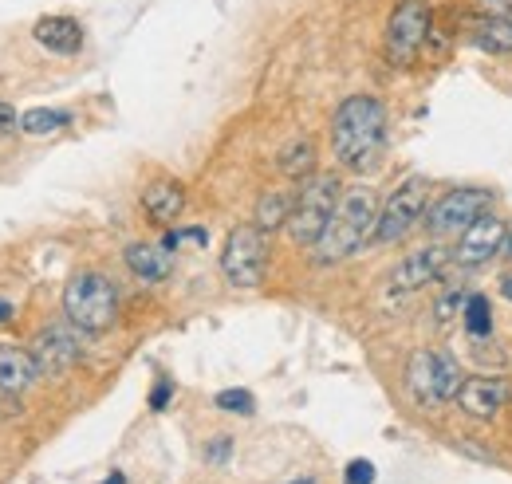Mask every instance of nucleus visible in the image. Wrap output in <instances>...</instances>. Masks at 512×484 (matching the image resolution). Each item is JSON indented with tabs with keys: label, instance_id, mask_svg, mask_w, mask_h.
Here are the masks:
<instances>
[{
	"label": "nucleus",
	"instance_id": "1",
	"mask_svg": "<svg viewBox=\"0 0 512 484\" xmlns=\"http://www.w3.org/2000/svg\"><path fill=\"white\" fill-rule=\"evenodd\" d=\"M386 146V107L375 95H347L331 115V154L343 170L367 174Z\"/></svg>",
	"mask_w": 512,
	"mask_h": 484
},
{
	"label": "nucleus",
	"instance_id": "2",
	"mask_svg": "<svg viewBox=\"0 0 512 484\" xmlns=\"http://www.w3.org/2000/svg\"><path fill=\"white\" fill-rule=\"evenodd\" d=\"M375 225H379V197H375V189H367V185L343 189V197H339L323 237L312 248V260L320 268L351 260L363 244L375 241Z\"/></svg>",
	"mask_w": 512,
	"mask_h": 484
},
{
	"label": "nucleus",
	"instance_id": "3",
	"mask_svg": "<svg viewBox=\"0 0 512 484\" xmlns=\"http://www.w3.org/2000/svg\"><path fill=\"white\" fill-rule=\"evenodd\" d=\"M67 323L83 335H103L119 319V288L103 272H75L64 288Z\"/></svg>",
	"mask_w": 512,
	"mask_h": 484
},
{
	"label": "nucleus",
	"instance_id": "4",
	"mask_svg": "<svg viewBox=\"0 0 512 484\" xmlns=\"http://www.w3.org/2000/svg\"><path fill=\"white\" fill-rule=\"evenodd\" d=\"M343 197V182L335 174H312L308 182H300L296 189V209L288 217V237L296 248H316V241L323 237L335 205Z\"/></svg>",
	"mask_w": 512,
	"mask_h": 484
},
{
	"label": "nucleus",
	"instance_id": "5",
	"mask_svg": "<svg viewBox=\"0 0 512 484\" xmlns=\"http://www.w3.org/2000/svg\"><path fill=\"white\" fill-rule=\"evenodd\" d=\"M461 382H465L461 366L453 363L449 355H442V351L422 347V351L410 355L406 390H410V398H414L422 410H438V406H446V402H457Z\"/></svg>",
	"mask_w": 512,
	"mask_h": 484
},
{
	"label": "nucleus",
	"instance_id": "6",
	"mask_svg": "<svg viewBox=\"0 0 512 484\" xmlns=\"http://www.w3.org/2000/svg\"><path fill=\"white\" fill-rule=\"evenodd\" d=\"M430 28H434L430 0H398L386 20V60L394 67H410L418 60V52L426 48Z\"/></svg>",
	"mask_w": 512,
	"mask_h": 484
},
{
	"label": "nucleus",
	"instance_id": "7",
	"mask_svg": "<svg viewBox=\"0 0 512 484\" xmlns=\"http://www.w3.org/2000/svg\"><path fill=\"white\" fill-rule=\"evenodd\" d=\"M430 209V185L422 178H406L398 189H390V197L379 209V225H375V244H398L406 241Z\"/></svg>",
	"mask_w": 512,
	"mask_h": 484
},
{
	"label": "nucleus",
	"instance_id": "8",
	"mask_svg": "<svg viewBox=\"0 0 512 484\" xmlns=\"http://www.w3.org/2000/svg\"><path fill=\"white\" fill-rule=\"evenodd\" d=\"M485 213H493V189L485 185H461L442 193L430 209H426V229L434 237H461L473 221H481Z\"/></svg>",
	"mask_w": 512,
	"mask_h": 484
},
{
	"label": "nucleus",
	"instance_id": "9",
	"mask_svg": "<svg viewBox=\"0 0 512 484\" xmlns=\"http://www.w3.org/2000/svg\"><path fill=\"white\" fill-rule=\"evenodd\" d=\"M268 264V233L256 225H237L221 252V272L233 288H260Z\"/></svg>",
	"mask_w": 512,
	"mask_h": 484
},
{
	"label": "nucleus",
	"instance_id": "10",
	"mask_svg": "<svg viewBox=\"0 0 512 484\" xmlns=\"http://www.w3.org/2000/svg\"><path fill=\"white\" fill-rule=\"evenodd\" d=\"M449 264H453V248H446V244H438V241L422 244V248L406 252V256L390 268L386 288H390V292H398V296L422 292V288H430V284H438V280L446 276Z\"/></svg>",
	"mask_w": 512,
	"mask_h": 484
},
{
	"label": "nucleus",
	"instance_id": "11",
	"mask_svg": "<svg viewBox=\"0 0 512 484\" xmlns=\"http://www.w3.org/2000/svg\"><path fill=\"white\" fill-rule=\"evenodd\" d=\"M505 241H509V225L497 213H485L481 221H473L457 237V244H453V264L457 268H481V264H489L493 256L505 252Z\"/></svg>",
	"mask_w": 512,
	"mask_h": 484
},
{
	"label": "nucleus",
	"instance_id": "12",
	"mask_svg": "<svg viewBox=\"0 0 512 484\" xmlns=\"http://www.w3.org/2000/svg\"><path fill=\"white\" fill-rule=\"evenodd\" d=\"M509 402H512V382L501 378V374H473V378H465L461 390H457L461 414L481 418V422H485V418H497Z\"/></svg>",
	"mask_w": 512,
	"mask_h": 484
},
{
	"label": "nucleus",
	"instance_id": "13",
	"mask_svg": "<svg viewBox=\"0 0 512 484\" xmlns=\"http://www.w3.org/2000/svg\"><path fill=\"white\" fill-rule=\"evenodd\" d=\"M32 355H36V363H40V374L56 378V374H64V370H71V366L79 363L83 347H79V335H75L71 327L56 323V327H44V331L36 335Z\"/></svg>",
	"mask_w": 512,
	"mask_h": 484
},
{
	"label": "nucleus",
	"instance_id": "14",
	"mask_svg": "<svg viewBox=\"0 0 512 484\" xmlns=\"http://www.w3.org/2000/svg\"><path fill=\"white\" fill-rule=\"evenodd\" d=\"M40 378V363L32 351L0 343V394H24L28 386H36Z\"/></svg>",
	"mask_w": 512,
	"mask_h": 484
},
{
	"label": "nucleus",
	"instance_id": "15",
	"mask_svg": "<svg viewBox=\"0 0 512 484\" xmlns=\"http://www.w3.org/2000/svg\"><path fill=\"white\" fill-rule=\"evenodd\" d=\"M142 209H146V217L154 225H166L170 229L182 217V209H186V189H182V182H170V178L150 182L146 193H142Z\"/></svg>",
	"mask_w": 512,
	"mask_h": 484
},
{
	"label": "nucleus",
	"instance_id": "16",
	"mask_svg": "<svg viewBox=\"0 0 512 484\" xmlns=\"http://www.w3.org/2000/svg\"><path fill=\"white\" fill-rule=\"evenodd\" d=\"M127 268L138 276V280H146V284H162L170 272H174V248L162 241V244H130L127 248Z\"/></svg>",
	"mask_w": 512,
	"mask_h": 484
},
{
	"label": "nucleus",
	"instance_id": "17",
	"mask_svg": "<svg viewBox=\"0 0 512 484\" xmlns=\"http://www.w3.org/2000/svg\"><path fill=\"white\" fill-rule=\"evenodd\" d=\"M32 36H36V44H44L56 56H75L83 48V24L71 20V16H44V20H36Z\"/></svg>",
	"mask_w": 512,
	"mask_h": 484
},
{
	"label": "nucleus",
	"instance_id": "18",
	"mask_svg": "<svg viewBox=\"0 0 512 484\" xmlns=\"http://www.w3.org/2000/svg\"><path fill=\"white\" fill-rule=\"evenodd\" d=\"M292 209H296V189H264L260 201H256L253 225L256 229H264V233H276V229L288 225Z\"/></svg>",
	"mask_w": 512,
	"mask_h": 484
},
{
	"label": "nucleus",
	"instance_id": "19",
	"mask_svg": "<svg viewBox=\"0 0 512 484\" xmlns=\"http://www.w3.org/2000/svg\"><path fill=\"white\" fill-rule=\"evenodd\" d=\"M473 44L481 52H493V56H509L512 52V12L501 16H485L477 28H473Z\"/></svg>",
	"mask_w": 512,
	"mask_h": 484
},
{
	"label": "nucleus",
	"instance_id": "20",
	"mask_svg": "<svg viewBox=\"0 0 512 484\" xmlns=\"http://www.w3.org/2000/svg\"><path fill=\"white\" fill-rule=\"evenodd\" d=\"M280 174L292 178V182H308L316 174V142L312 138H296L280 150Z\"/></svg>",
	"mask_w": 512,
	"mask_h": 484
},
{
	"label": "nucleus",
	"instance_id": "21",
	"mask_svg": "<svg viewBox=\"0 0 512 484\" xmlns=\"http://www.w3.org/2000/svg\"><path fill=\"white\" fill-rule=\"evenodd\" d=\"M67 122H71L67 111H56V107H32V111L20 115V126H16V130H24L28 138H44V134H56L60 126H67Z\"/></svg>",
	"mask_w": 512,
	"mask_h": 484
},
{
	"label": "nucleus",
	"instance_id": "22",
	"mask_svg": "<svg viewBox=\"0 0 512 484\" xmlns=\"http://www.w3.org/2000/svg\"><path fill=\"white\" fill-rule=\"evenodd\" d=\"M461 323H465V331H469V335H477V339L493 331L489 300H485L481 292H469V300H465V311H461Z\"/></svg>",
	"mask_w": 512,
	"mask_h": 484
},
{
	"label": "nucleus",
	"instance_id": "23",
	"mask_svg": "<svg viewBox=\"0 0 512 484\" xmlns=\"http://www.w3.org/2000/svg\"><path fill=\"white\" fill-rule=\"evenodd\" d=\"M465 300H469V288H465V284H446V288H442V296L434 300V315H438V323H453V319L465 311Z\"/></svg>",
	"mask_w": 512,
	"mask_h": 484
},
{
	"label": "nucleus",
	"instance_id": "24",
	"mask_svg": "<svg viewBox=\"0 0 512 484\" xmlns=\"http://www.w3.org/2000/svg\"><path fill=\"white\" fill-rule=\"evenodd\" d=\"M217 410H225V414H241V418H249L256 410V398L249 394V390H221L217 398Z\"/></svg>",
	"mask_w": 512,
	"mask_h": 484
},
{
	"label": "nucleus",
	"instance_id": "25",
	"mask_svg": "<svg viewBox=\"0 0 512 484\" xmlns=\"http://www.w3.org/2000/svg\"><path fill=\"white\" fill-rule=\"evenodd\" d=\"M229 453H233V437H213V441L205 445V461H209V465H221Z\"/></svg>",
	"mask_w": 512,
	"mask_h": 484
},
{
	"label": "nucleus",
	"instance_id": "26",
	"mask_svg": "<svg viewBox=\"0 0 512 484\" xmlns=\"http://www.w3.org/2000/svg\"><path fill=\"white\" fill-rule=\"evenodd\" d=\"M375 481V465L371 461H351L347 465V484H371Z\"/></svg>",
	"mask_w": 512,
	"mask_h": 484
},
{
	"label": "nucleus",
	"instance_id": "27",
	"mask_svg": "<svg viewBox=\"0 0 512 484\" xmlns=\"http://www.w3.org/2000/svg\"><path fill=\"white\" fill-rule=\"evenodd\" d=\"M170 398H174V386L162 378V382L154 386V394H150V410H166V402H170Z\"/></svg>",
	"mask_w": 512,
	"mask_h": 484
},
{
	"label": "nucleus",
	"instance_id": "28",
	"mask_svg": "<svg viewBox=\"0 0 512 484\" xmlns=\"http://www.w3.org/2000/svg\"><path fill=\"white\" fill-rule=\"evenodd\" d=\"M12 126H20V115L8 103H0V130H12Z\"/></svg>",
	"mask_w": 512,
	"mask_h": 484
},
{
	"label": "nucleus",
	"instance_id": "29",
	"mask_svg": "<svg viewBox=\"0 0 512 484\" xmlns=\"http://www.w3.org/2000/svg\"><path fill=\"white\" fill-rule=\"evenodd\" d=\"M12 319V307H8V300H0V323H8Z\"/></svg>",
	"mask_w": 512,
	"mask_h": 484
},
{
	"label": "nucleus",
	"instance_id": "30",
	"mask_svg": "<svg viewBox=\"0 0 512 484\" xmlns=\"http://www.w3.org/2000/svg\"><path fill=\"white\" fill-rule=\"evenodd\" d=\"M501 284H505V288H501V292H505V296H509V300H512V276H505V280H501Z\"/></svg>",
	"mask_w": 512,
	"mask_h": 484
},
{
	"label": "nucleus",
	"instance_id": "31",
	"mask_svg": "<svg viewBox=\"0 0 512 484\" xmlns=\"http://www.w3.org/2000/svg\"><path fill=\"white\" fill-rule=\"evenodd\" d=\"M505 256L512 260V229H509V241H505Z\"/></svg>",
	"mask_w": 512,
	"mask_h": 484
},
{
	"label": "nucleus",
	"instance_id": "32",
	"mask_svg": "<svg viewBox=\"0 0 512 484\" xmlns=\"http://www.w3.org/2000/svg\"><path fill=\"white\" fill-rule=\"evenodd\" d=\"M103 484H123V477H119V473H115V477H111V481H103Z\"/></svg>",
	"mask_w": 512,
	"mask_h": 484
}]
</instances>
